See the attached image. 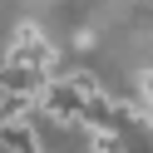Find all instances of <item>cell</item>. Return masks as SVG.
I'll list each match as a JSON object with an SVG mask.
<instances>
[{
  "instance_id": "6da1fadb",
  "label": "cell",
  "mask_w": 153,
  "mask_h": 153,
  "mask_svg": "<svg viewBox=\"0 0 153 153\" xmlns=\"http://www.w3.org/2000/svg\"><path fill=\"white\" fill-rule=\"evenodd\" d=\"M5 59H10V64H20V69H35V74H45V79H50L59 54H54V45L45 40L40 30H35V20H20V25H15V40H10V54H5Z\"/></svg>"
},
{
  "instance_id": "7a4b0ae2",
  "label": "cell",
  "mask_w": 153,
  "mask_h": 153,
  "mask_svg": "<svg viewBox=\"0 0 153 153\" xmlns=\"http://www.w3.org/2000/svg\"><path fill=\"white\" fill-rule=\"evenodd\" d=\"M40 109L50 114L54 123H79L84 109H89V99H84V94L59 74V79H45V84H40Z\"/></svg>"
},
{
  "instance_id": "3957f363",
  "label": "cell",
  "mask_w": 153,
  "mask_h": 153,
  "mask_svg": "<svg viewBox=\"0 0 153 153\" xmlns=\"http://www.w3.org/2000/svg\"><path fill=\"white\" fill-rule=\"evenodd\" d=\"M0 148L5 153H45V143H40V133L25 119H5L0 123Z\"/></svg>"
},
{
  "instance_id": "277c9868",
  "label": "cell",
  "mask_w": 153,
  "mask_h": 153,
  "mask_svg": "<svg viewBox=\"0 0 153 153\" xmlns=\"http://www.w3.org/2000/svg\"><path fill=\"white\" fill-rule=\"evenodd\" d=\"M89 143H94V153H128V143H123L119 128H99V133H89Z\"/></svg>"
},
{
  "instance_id": "5b68a950",
  "label": "cell",
  "mask_w": 153,
  "mask_h": 153,
  "mask_svg": "<svg viewBox=\"0 0 153 153\" xmlns=\"http://www.w3.org/2000/svg\"><path fill=\"white\" fill-rule=\"evenodd\" d=\"M64 79H69V84H74V89H79V94H84V99H104V84H99V79H94V74H89V69H69V74H64Z\"/></svg>"
},
{
  "instance_id": "8992f818",
  "label": "cell",
  "mask_w": 153,
  "mask_h": 153,
  "mask_svg": "<svg viewBox=\"0 0 153 153\" xmlns=\"http://www.w3.org/2000/svg\"><path fill=\"white\" fill-rule=\"evenodd\" d=\"M138 99H148V104H153V69H143V74H138Z\"/></svg>"
},
{
  "instance_id": "52a82bcc",
  "label": "cell",
  "mask_w": 153,
  "mask_h": 153,
  "mask_svg": "<svg viewBox=\"0 0 153 153\" xmlns=\"http://www.w3.org/2000/svg\"><path fill=\"white\" fill-rule=\"evenodd\" d=\"M0 153H5V148H0Z\"/></svg>"
}]
</instances>
